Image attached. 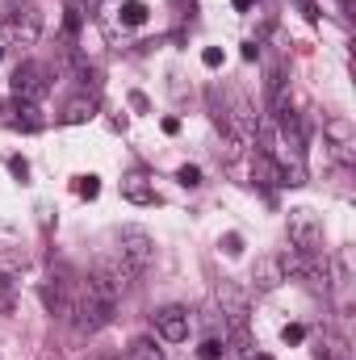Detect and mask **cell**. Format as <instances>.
<instances>
[{
  "instance_id": "1",
  "label": "cell",
  "mask_w": 356,
  "mask_h": 360,
  "mask_svg": "<svg viewBox=\"0 0 356 360\" xmlns=\"http://www.w3.org/2000/svg\"><path fill=\"white\" fill-rule=\"evenodd\" d=\"M289 252L293 256H306V260H319L323 256V222L314 210H289Z\"/></svg>"
},
{
  "instance_id": "21",
  "label": "cell",
  "mask_w": 356,
  "mask_h": 360,
  "mask_svg": "<svg viewBox=\"0 0 356 360\" xmlns=\"http://www.w3.org/2000/svg\"><path fill=\"white\" fill-rule=\"evenodd\" d=\"M298 8H302L306 21H319V4H314V0H298Z\"/></svg>"
},
{
  "instance_id": "29",
  "label": "cell",
  "mask_w": 356,
  "mask_h": 360,
  "mask_svg": "<svg viewBox=\"0 0 356 360\" xmlns=\"http://www.w3.org/2000/svg\"><path fill=\"white\" fill-rule=\"evenodd\" d=\"M177 4H193V0H177Z\"/></svg>"
},
{
  "instance_id": "2",
  "label": "cell",
  "mask_w": 356,
  "mask_h": 360,
  "mask_svg": "<svg viewBox=\"0 0 356 360\" xmlns=\"http://www.w3.org/2000/svg\"><path fill=\"white\" fill-rule=\"evenodd\" d=\"M117 256H122L134 272L151 269V260H155V239H151L143 226H122V235H117Z\"/></svg>"
},
{
  "instance_id": "6",
  "label": "cell",
  "mask_w": 356,
  "mask_h": 360,
  "mask_svg": "<svg viewBox=\"0 0 356 360\" xmlns=\"http://www.w3.org/2000/svg\"><path fill=\"white\" fill-rule=\"evenodd\" d=\"M285 276H289V272H285V256H260L256 269H252V281H256L260 293H272Z\"/></svg>"
},
{
  "instance_id": "24",
  "label": "cell",
  "mask_w": 356,
  "mask_h": 360,
  "mask_svg": "<svg viewBox=\"0 0 356 360\" xmlns=\"http://www.w3.org/2000/svg\"><path fill=\"white\" fill-rule=\"evenodd\" d=\"M21 269V264H17V260H0V276H13V272Z\"/></svg>"
},
{
  "instance_id": "25",
  "label": "cell",
  "mask_w": 356,
  "mask_h": 360,
  "mask_svg": "<svg viewBox=\"0 0 356 360\" xmlns=\"http://www.w3.org/2000/svg\"><path fill=\"white\" fill-rule=\"evenodd\" d=\"M8 168H13V176H25L30 168H25V160H8Z\"/></svg>"
},
{
  "instance_id": "4",
  "label": "cell",
  "mask_w": 356,
  "mask_h": 360,
  "mask_svg": "<svg viewBox=\"0 0 356 360\" xmlns=\"http://www.w3.org/2000/svg\"><path fill=\"white\" fill-rule=\"evenodd\" d=\"M155 331H160V340H168V344H184L189 331H193V314H189L184 306H164V310L155 314Z\"/></svg>"
},
{
  "instance_id": "18",
  "label": "cell",
  "mask_w": 356,
  "mask_h": 360,
  "mask_svg": "<svg viewBox=\"0 0 356 360\" xmlns=\"http://www.w3.org/2000/svg\"><path fill=\"white\" fill-rule=\"evenodd\" d=\"M76 193H80V197H96V193H101V184H96V176H84L80 184H76Z\"/></svg>"
},
{
  "instance_id": "27",
  "label": "cell",
  "mask_w": 356,
  "mask_h": 360,
  "mask_svg": "<svg viewBox=\"0 0 356 360\" xmlns=\"http://www.w3.org/2000/svg\"><path fill=\"white\" fill-rule=\"evenodd\" d=\"M340 8H344V13H352V0H340Z\"/></svg>"
},
{
  "instance_id": "15",
  "label": "cell",
  "mask_w": 356,
  "mask_h": 360,
  "mask_svg": "<svg viewBox=\"0 0 356 360\" xmlns=\"http://www.w3.org/2000/svg\"><path fill=\"white\" fill-rule=\"evenodd\" d=\"M197 356H201V360H222V356H227V348H222V340H214V335H210V340L197 348Z\"/></svg>"
},
{
  "instance_id": "10",
  "label": "cell",
  "mask_w": 356,
  "mask_h": 360,
  "mask_svg": "<svg viewBox=\"0 0 356 360\" xmlns=\"http://www.w3.org/2000/svg\"><path fill=\"white\" fill-rule=\"evenodd\" d=\"M122 197L134 201V205H151L155 201V184L143 176V172H130V176H122Z\"/></svg>"
},
{
  "instance_id": "14",
  "label": "cell",
  "mask_w": 356,
  "mask_h": 360,
  "mask_svg": "<svg viewBox=\"0 0 356 360\" xmlns=\"http://www.w3.org/2000/svg\"><path fill=\"white\" fill-rule=\"evenodd\" d=\"M92 117V101H72L68 109H63V122L68 126H80V122H89Z\"/></svg>"
},
{
  "instance_id": "8",
  "label": "cell",
  "mask_w": 356,
  "mask_h": 360,
  "mask_svg": "<svg viewBox=\"0 0 356 360\" xmlns=\"http://www.w3.org/2000/svg\"><path fill=\"white\" fill-rule=\"evenodd\" d=\"M38 34H42V17H38V13H21V17L8 25V38H13L17 46H34Z\"/></svg>"
},
{
  "instance_id": "12",
  "label": "cell",
  "mask_w": 356,
  "mask_h": 360,
  "mask_svg": "<svg viewBox=\"0 0 356 360\" xmlns=\"http://www.w3.org/2000/svg\"><path fill=\"white\" fill-rule=\"evenodd\" d=\"M42 302H46V310H51V314H68V306H72V302L63 297V289H59V285H46V289H42Z\"/></svg>"
},
{
  "instance_id": "19",
  "label": "cell",
  "mask_w": 356,
  "mask_h": 360,
  "mask_svg": "<svg viewBox=\"0 0 356 360\" xmlns=\"http://www.w3.org/2000/svg\"><path fill=\"white\" fill-rule=\"evenodd\" d=\"M201 63H205V68H222V51H218V46L201 51Z\"/></svg>"
},
{
  "instance_id": "9",
  "label": "cell",
  "mask_w": 356,
  "mask_h": 360,
  "mask_svg": "<svg viewBox=\"0 0 356 360\" xmlns=\"http://www.w3.org/2000/svg\"><path fill=\"white\" fill-rule=\"evenodd\" d=\"M327 139H331V151H336L344 164H352V126H348L344 117H331V122H327Z\"/></svg>"
},
{
  "instance_id": "26",
  "label": "cell",
  "mask_w": 356,
  "mask_h": 360,
  "mask_svg": "<svg viewBox=\"0 0 356 360\" xmlns=\"http://www.w3.org/2000/svg\"><path fill=\"white\" fill-rule=\"evenodd\" d=\"M231 4H235V8H252V0H231Z\"/></svg>"
},
{
  "instance_id": "7",
  "label": "cell",
  "mask_w": 356,
  "mask_h": 360,
  "mask_svg": "<svg viewBox=\"0 0 356 360\" xmlns=\"http://www.w3.org/2000/svg\"><path fill=\"white\" fill-rule=\"evenodd\" d=\"M0 122H4V126H17V130H38V126H42L38 105H21V101L4 105V109H0Z\"/></svg>"
},
{
  "instance_id": "22",
  "label": "cell",
  "mask_w": 356,
  "mask_h": 360,
  "mask_svg": "<svg viewBox=\"0 0 356 360\" xmlns=\"http://www.w3.org/2000/svg\"><path fill=\"white\" fill-rule=\"evenodd\" d=\"M302 340H306L302 327H285V344H302Z\"/></svg>"
},
{
  "instance_id": "5",
  "label": "cell",
  "mask_w": 356,
  "mask_h": 360,
  "mask_svg": "<svg viewBox=\"0 0 356 360\" xmlns=\"http://www.w3.org/2000/svg\"><path fill=\"white\" fill-rule=\"evenodd\" d=\"M218 306H222V319H231V323H243L248 319V293L235 285V281H218Z\"/></svg>"
},
{
  "instance_id": "30",
  "label": "cell",
  "mask_w": 356,
  "mask_h": 360,
  "mask_svg": "<svg viewBox=\"0 0 356 360\" xmlns=\"http://www.w3.org/2000/svg\"><path fill=\"white\" fill-rule=\"evenodd\" d=\"M0 55H4V46H0Z\"/></svg>"
},
{
  "instance_id": "3",
  "label": "cell",
  "mask_w": 356,
  "mask_h": 360,
  "mask_svg": "<svg viewBox=\"0 0 356 360\" xmlns=\"http://www.w3.org/2000/svg\"><path fill=\"white\" fill-rule=\"evenodd\" d=\"M42 96H46V72H42L38 63H21V68L13 72V101L38 105Z\"/></svg>"
},
{
  "instance_id": "23",
  "label": "cell",
  "mask_w": 356,
  "mask_h": 360,
  "mask_svg": "<svg viewBox=\"0 0 356 360\" xmlns=\"http://www.w3.org/2000/svg\"><path fill=\"white\" fill-rule=\"evenodd\" d=\"M68 30H72V34L80 30V8H68Z\"/></svg>"
},
{
  "instance_id": "16",
  "label": "cell",
  "mask_w": 356,
  "mask_h": 360,
  "mask_svg": "<svg viewBox=\"0 0 356 360\" xmlns=\"http://www.w3.org/2000/svg\"><path fill=\"white\" fill-rule=\"evenodd\" d=\"M17 17H21V0H0V25L8 30Z\"/></svg>"
},
{
  "instance_id": "11",
  "label": "cell",
  "mask_w": 356,
  "mask_h": 360,
  "mask_svg": "<svg viewBox=\"0 0 356 360\" xmlns=\"http://www.w3.org/2000/svg\"><path fill=\"white\" fill-rule=\"evenodd\" d=\"M117 17H122V25H143L147 21V4L143 0H122Z\"/></svg>"
},
{
  "instance_id": "13",
  "label": "cell",
  "mask_w": 356,
  "mask_h": 360,
  "mask_svg": "<svg viewBox=\"0 0 356 360\" xmlns=\"http://www.w3.org/2000/svg\"><path fill=\"white\" fill-rule=\"evenodd\" d=\"M126 360H164V352H160L151 340H134L130 352H126Z\"/></svg>"
},
{
  "instance_id": "17",
  "label": "cell",
  "mask_w": 356,
  "mask_h": 360,
  "mask_svg": "<svg viewBox=\"0 0 356 360\" xmlns=\"http://www.w3.org/2000/svg\"><path fill=\"white\" fill-rule=\"evenodd\" d=\"M177 180L184 184V188H197V184H201V172H197V168H180Z\"/></svg>"
},
{
  "instance_id": "20",
  "label": "cell",
  "mask_w": 356,
  "mask_h": 360,
  "mask_svg": "<svg viewBox=\"0 0 356 360\" xmlns=\"http://www.w3.org/2000/svg\"><path fill=\"white\" fill-rule=\"evenodd\" d=\"M222 248H227V256H239V252H243V239H239V235H227Z\"/></svg>"
},
{
  "instance_id": "28",
  "label": "cell",
  "mask_w": 356,
  "mask_h": 360,
  "mask_svg": "<svg viewBox=\"0 0 356 360\" xmlns=\"http://www.w3.org/2000/svg\"><path fill=\"white\" fill-rule=\"evenodd\" d=\"M248 360H272V356H265V352H260V356H248Z\"/></svg>"
}]
</instances>
